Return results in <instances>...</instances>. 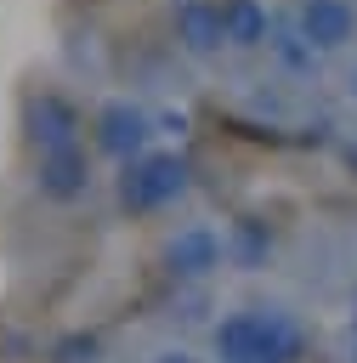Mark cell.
Returning <instances> with one entry per match:
<instances>
[{"mask_svg": "<svg viewBox=\"0 0 357 363\" xmlns=\"http://www.w3.org/2000/svg\"><path fill=\"white\" fill-rule=\"evenodd\" d=\"M215 357L221 363H295L300 329L283 312H232L215 323Z\"/></svg>", "mask_w": 357, "mask_h": 363, "instance_id": "6da1fadb", "label": "cell"}, {"mask_svg": "<svg viewBox=\"0 0 357 363\" xmlns=\"http://www.w3.org/2000/svg\"><path fill=\"white\" fill-rule=\"evenodd\" d=\"M187 187V170H181V159L176 153H147V159H136L130 170H125V204L130 210H159V204H170L176 193Z\"/></svg>", "mask_w": 357, "mask_h": 363, "instance_id": "7a4b0ae2", "label": "cell"}, {"mask_svg": "<svg viewBox=\"0 0 357 363\" xmlns=\"http://www.w3.org/2000/svg\"><path fill=\"white\" fill-rule=\"evenodd\" d=\"M221 238L210 233V227H181L176 238H170V250H164V261H170V272L176 278H204V272H215L221 267Z\"/></svg>", "mask_w": 357, "mask_h": 363, "instance_id": "3957f363", "label": "cell"}, {"mask_svg": "<svg viewBox=\"0 0 357 363\" xmlns=\"http://www.w3.org/2000/svg\"><path fill=\"white\" fill-rule=\"evenodd\" d=\"M300 34H306V45H317V51L346 45V40H351V6H346V0H312L306 17H300Z\"/></svg>", "mask_w": 357, "mask_h": 363, "instance_id": "277c9868", "label": "cell"}, {"mask_svg": "<svg viewBox=\"0 0 357 363\" xmlns=\"http://www.w3.org/2000/svg\"><path fill=\"white\" fill-rule=\"evenodd\" d=\"M96 142L108 147V153H142V142H147V119L136 113V108H125V102H113V108H102V119H96Z\"/></svg>", "mask_w": 357, "mask_h": 363, "instance_id": "5b68a950", "label": "cell"}, {"mask_svg": "<svg viewBox=\"0 0 357 363\" xmlns=\"http://www.w3.org/2000/svg\"><path fill=\"white\" fill-rule=\"evenodd\" d=\"M40 187H45L51 199H79V193H85V159H79V147L45 153V159H40Z\"/></svg>", "mask_w": 357, "mask_h": 363, "instance_id": "8992f818", "label": "cell"}, {"mask_svg": "<svg viewBox=\"0 0 357 363\" xmlns=\"http://www.w3.org/2000/svg\"><path fill=\"white\" fill-rule=\"evenodd\" d=\"M181 34H187L193 51L221 45V40H227V28H221V6H187V11H181Z\"/></svg>", "mask_w": 357, "mask_h": 363, "instance_id": "52a82bcc", "label": "cell"}, {"mask_svg": "<svg viewBox=\"0 0 357 363\" xmlns=\"http://www.w3.org/2000/svg\"><path fill=\"white\" fill-rule=\"evenodd\" d=\"M221 28H227V40L255 45V40L266 34V17H261V6H255V0H232V6H221Z\"/></svg>", "mask_w": 357, "mask_h": 363, "instance_id": "ba28073f", "label": "cell"}, {"mask_svg": "<svg viewBox=\"0 0 357 363\" xmlns=\"http://www.w3.org/2000/svg\"><path fill=\"white\" fill-rule=\"evenodd\" d=\"M34 136L45 142V153H57V147H74V113L62 108V102H40V113H34Z\"/></svg>", "mask_w": 357, "mask_h": 363, "instance_id": "9c48e42d", "label": "cell"}, {"mask_svg": "<svg viewBox=\"0 0 357 363\" xmlns=\"http://www.w3.org/2000/svg\"><path fill=\"white\" fill-rule=\"evenodd\" d=\"M96 352H102V346H96L91 335H85V340H79V335L62 340V363H96Z\"/></svg>", "mask_w": 357, "mask_h": 363, "instance_id": "30bf717a", "label": "cell"}, {"mask_svg": "<svg viewBox=\"0 0 357 363\" xmlns=\"http://www.w3.org/2000/svg\"><path fill=\"white\" fill-rule=\"evenodd\" d=\"M153 363H204V357H193V352H181V346H170V352H159Z\"/></svg>", "mask_w": 357, "mask_h": 363, "instance_id": "8fae6325", "label": "cell"}, {"mask_svg": "<svg viewBox=\"0 0 357 363\" xmlns=\"http://www.w3.org/2000/svg\"><path fill=\"white\" fill-rule=\"evenodd\" d=\"M351 323H357V312H351Z\"/></svg>", "mask_w": 357, "mask_h": 363, "instance_id": "7c38bea8", "label": "cell"}]
</instances>
